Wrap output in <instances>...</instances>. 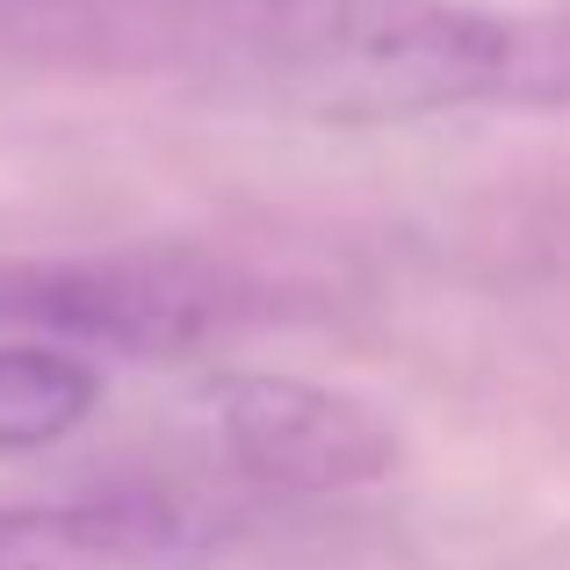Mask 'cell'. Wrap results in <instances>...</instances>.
<instances>
[{"instance_id":"8992f818","label":"cell","mask_w":570,"mask_h":570,"mask_svg":"<svg viewBox=\"0 0 570 570\" xmlns=\"http://www.w3.org/2000/svg\"><path fill=\"white\" fill-rule=\"evenodd\" d=\"M499 101H513V109H570V14L513 22V58H505Z\"/></svg>"},{"instance_id":"3957f363","label":"cell","mask_w":570,"mask_h":570,"mask_svg":"<svg viewBox=\"0 0 570 570\" xmlns=\"http://www.w3.org/2000/svg\"><path fill=\"white\" fill-rule=\"evenodd\" d=\"M217 441L232 470L267 491H362L404 462L397 426L368 397L311 376H224L217 383Z\"/></svg>"},{"instance_id":"277c9868","label":"cell","mask_w":570,"mask_h":570,"mask_svg":"<svg viewBox=\"0 0 570 570\" xmlns=\"http://www.w3.org/2000/svg\"><path fill=\"white\" fill-rule=\"evenodd\" d=\"M209 520L174 499H37L0 505V570H195Z\"/></svg>"},{"instance_id":"5b68a950","label":"cell","mask_w":570,"mask_h":570,"mask_svg":"<svg viewBox=\"0 0 570 570\" xmlns=\"http://www.w3.org/2000/svg\"><path fill=\"white\" fill-rule=\"evenodd\" d=\"M101 404V368L51 340H0V455H37L87 426Z\"/></svg>"},{"instance_id":"6da1fadb","label":"cell","mask_w":570,"mask_h":570,"mask_svg":"<svg viewBox=\"0 0 570 570\" xmlns=\"http://www.w3.org/2000/svg\"><path fill=\"white\" fill-rule=\"evenodd\" d=\"M188 22L267 101L318 124L499 101L513 58V22L462 0H188Z\"/></svg>"},{"instance_id":"7a4b0ae2","label":"cell","mask_w":570,"mask_h":570,"mask_svg":"<svg viewBox=\"0 0 570 570\" xmlns=\"http://www.w3.org/2000/svg\"><path fill=\"white\" fill-rule=\"evenodd\" d=\"M238 318V289L188 253H101V261L0 267V325L14 340H51L72 354H167L203 347Z\"/></svg>"},{"instance_id":"52a82bcc","label":"cell","mask_w":570,"mask_h":570,"mask_svg":"<svg viewBox=\"0 0 570 570\" xmlns=\"http://www.w3.org/2000/svg\"><path fill=\"white\" fill-rule=\"evenodd\" d=\"M534 267H542L549 289H563V296H570V195H563L557 209H549L542 224H534Z\"/></svg>"}]
</instances>
